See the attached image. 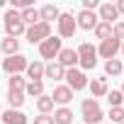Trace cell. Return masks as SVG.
I'll return each mask as SVG.
<instances>
[{
  "mask_svg": "<svg viewBox=\"0 0 124 124\" xmlns=\"http://www.w3.org/2000/svg\"><path fill=\"white\" fill-rule=\"evenodd\" d=\"M56 61H58L66 71H68V68H76V66H78V51H76V49H61V54L56 56Z\"/></svg>",
  "mask_w": 124,
  "mask_h": 124,
  "instance_id": "cell-12",
  "label": "cell"
},
{
  "mask_svg": "<svg viewBox=\"0 0 124 124\" xmlns=\"http://www.w3.org/2000/svg\"><path fill=\"white\" fill-rule=\"evenodd\" d=\"M3 20H5V32H8V37L17 39L20 34H24V32H27V24L22 22V15H20L17 10H8Z\"/></svg>",
  "mask_w": 124,
  "mask_h": 124,
  "instance_id": "cell-1",
  "label": "cell"
},
{
  "mask_svg": "<svg viewBox=\"0 0 124 124\" xmlns=\"http://www.w3.org/2000/svg\"><path fill=\"white\" fill-rule=\"evenodd\" d=\"M58 15H61V12H58V8L49 3V5H44V8L39 10V22H46V24H51L54 20H58Z\"/></svg>",
  "mask_w": 124,
  "mask_h": 124,
  "instance_id": "cell-17",
  "label": "cell"
},
{
  "mask_svg": "<svg viewBox=\"0 0 124 124\" xmlns=\"http://www.w3.org/2000/svg\"><path fill=\"white\" fill-rule=\"evenodd\" d=\"M95 8H100V3H97V0H83V10L95 12Z\"/></svg>",
  "mask_w": 124,
  "mask_h": 124,
  "instance_id": "cell-32",
  "label": "cell"
},
{
  "mask_svg": "<svg viewBox=\"0 0 124 124\" xmlns=\"http://www.w3.org/2000/svg\"><path fill=\"white\" fill-rule=\"evenodd\" d=\"M0 29H3V27H0Z\"/></svg>",
  "mask_w": 124,
  "mask_h": 124,
  "instance_id": "cell-38",
  "label": "cell"
},
{
  "mask_svg": "<svg viewBox=\"0 0 124 124\" xmlns=\"http://www.w3.org/2000/svg\"><path fill=\"white\" fill-rule=\"evenodd\" d=\"M105 73L107 76H119L122 73V61L119 58H109L107 63H105Z\"/></svg>",
  "mask_w": 124,
  "mask_h": 124,
  "instance_id": "cell-26",
  "label": "cell"
},
{
  "mask_svg": "<svg viewBox=\"0 0 124 124\" xmlns=\"http://www.w3.org/2000/svg\"><path fill=\"white\" fill-rule=\"evenodd\" d=\"M80 112H83V119H85V124H100L102 122V107H100V102L97 100H93V97H88V100H83L80 102Z\"/></svg>",
  "mask_w": 124,
  "mask_h": 124,
  "instance_id": "cell-3",
  "label": "cell"
},
{
  "mask_svg": "<svg viewBox=\"0 0 124 124\" xmlns=\"http://www.w3.org/2000/svg\"><path fill=\"white\" fill-rule=\"evenodd\" d=\"M66 80H68V88H71V90H83V88H88V76H85L80 68H68V71H66Z\"/></svg>",
  "mask_w": 124,
  "mask_h": 124,
  "instance_id": "cell-9",
  "label": "cell"
},
{
  "mask_svg": "<svg viewBox=\"0 0 124 124\" xmlns=\"http://www.w3.org/2000/svg\"><path fill=\"white\" fill-rule=\"evenodd\" d=\"M27 66H29V61L22 56V54H15V56H8L3 63H0V68H3L5 73H10V76H20L22 71H27Z\"/></svg>",
  "mask_w": 124,
  "mask_h": 124,
  "instance_id": "cell-4",
  "label": "cell"
},
{
  "mask_svg": "<svg viewBox=\"0 0 124 124\" xmlns=\"http://www.w3.org/2000/svg\"><path fill=\"white\" fill-rule=\"evenodd\" d=\"M54 124H73V109H68V107H58V109H54Z\"/></svg>",
  "mask_w": 124,
  "mask_h": 124,
  "instance_id": "cell-18",
  "label": "cell"
},
{
  "mask_svg": "<svg viewBox=\"0 0 124 124\" xmlns=\"http://www.w3.org/2000/svg\"><path fill=\"white\" fill-rule=\"evenodd\" d=\"M44 78H51V80H63L66 78V68L58 63V61H51V63L44 66Z\"/></svg>",
  "mask_w": 124,
  "mask_h": 124,
  "instance_id": "cell-13",
  "label": "cell"
},
{
  "mask_svg": "<svg viewBox=\"0 0 124 124\" xmlns=\"http://www.w3.org/2000/svg\"><path fill=\"white\" fill-rule=\"evenodd\" d=\"M88 88H90V93H93V100L105 97V95L109 93V88H107V80H105V78H93V80L88 83Z\"/></svg>",
  "mask_w": 124,
  "mask_h": 124,
  "instance_id": "cell-15",
  "label": "cell"
},
{
  "mask_svg": "<svg viewBox=\"0 0 124 124\" xmlns=\"http://www.w3.org/2000/svg\"><path fill=\"white\" fill-rule=\"evenodd\" d=\"M0 8H5V0H0Z\"/></svg>",
  "mask_w": 124,
  "mask_h": 124,
  "instance_id": "cell-34",
  "label": "cell"
},
{
  "mask_svg": "<svg viewBox=\"0 0 124 124\" xmlns=\"http://www.w3.org/2000/svg\"><path fill=\"white\" fill-rule=\"evenodd\" d=\"M51 100H54V105L66 107V105L73 100V90H71L68 85H58V88H54V93H51Z\"/></svg>",
  "mask_w": 124,
  "mask_h": 124,
  "instance_id": "cell-11",
  "label": "cell"
},
{
  "mask_svg": "<svg viewBox=\"0 0 124 124\" xmlns=\"http://www.w3.org/2000/svg\"><path fill=\"white\" fill-rule=\"evenodd\" d=\"M93 32H95V37H97L100 41H105V39L112 37V24H107V22H97V27H95Z\"/></svg>",
  "mask_w": 124,
  "mask_h": 124,
  "instance_id": "cell-25",
  "label": "cell"
},
{
  "mask_svg": "<svg viewBox=\"0 0 124 124\" xmlns=\"http://www.w3.org/2000/svg\"><path fill=\"white\" fill-rule=\"evenodd\" d=\"M27 78L29 80H41L44 78V63L41 61H34V63L27 66Z\"/></svg>",
  "mask_w": 124,
  "mask_h": 124,
  "instance_id": "cell-20",
  "label": "cell"
},
{
  "mask_svg": "<svg viewBox=\"0 0 124 124\" xmlns=\"http://www.w3.org/2000/svg\"><path fill=\"white\" fill-rule=\"evenodd\" d=\"M97 22H100V17L95 15V12H90V10H80L78 12V17H76V24L80 27V29H95L97 27Z\"/></svg>",
  "mask_w": 124,
  "mask_h": 124,
  "instance_id": "cell-10",
  "label": "cell"
},
{
  "mask_svg": "<svg viewBox=\"0 0 124 124\" xmlns=\"http://www.w3.org/2000/svg\"><path fill=\"white\" fill-rule=\"evenodd\" d=\"M76 51H78V63H80L83 71H93V68L97 66V49H95L93 44L83 41Z\"/></svg>",
  "mask_w": 124,
  "mask_h": 124,
  "instance_id": "cell-2",
  "label": "cell"
},
{
  "mask_svg": "<svg viewBox=\"0 0 124 124\" xmlns=\"http://www.w3.org/2000/svg\"><path fill=\"white\" fill-rule=\"evenodd\" d=\"M0 117H3V124H27V117L20 109H5L0 112Z\"/></svg>",
  "mask_w": 124,
  "mask_h": 124,
  "instance_id": "cell-16",
  "label": "cell"
},
{
  "mask_svg": "<svg viewBox=\"0 0 124 124\" xmlns=\"http://www.w3.org/2000/svg\"><path fill=\"white\" fill-rule=\"evenodd\" d=\"M109 119L117 122V124H122L124 122V107H109Z\"/></svg>",
  "mask_w": 124,
  "mask_h": 124,
  "instance_id": "cell-29",
  "label": "cell"
},
{
  "mask_svg": "<svg viewBox=\"0 0 124 124\" xmlns=\"http://www.w3.org/2000/svg\"><path fill=\"white\" fill-rule=\"evenodd\" d=\"M24 34H27V41H29V44H41L44 39L51 37V24H46V22H37V24L27 27Z\"/></svg>",
  "mask_w": 124,
  "mask_h": 124,
  "instance_id": "cell-6",
  "label": "cell"
},
{
  "mask_svg": "<svg viewBox=\"0 0 124 124\" xmlns=\"http://www.w3.org/2000/svg\"><path fill=\"white\" fill-rule=\"evenodd\" d=\"M119 49H122V41H117L114 37H109V39H105V41H100V46H97V56H102V58H114L117 54H119Z\"/></svg>",
  "mask_w": 124,
  "mask_h": 124,
  "instance_id": "cell-8",
  "label": "cell"
},
{
  "mask_svg": "<svg viewBox=\"0 0 124 124\" xmlns=\"http://www.w3.org/2000/svg\"><path fill=\"white\" fill-rule=\"evenodd\" d=\"M122 124H124V122H122Z\"/></svg>",
  "mask_w": 124,
  "mask_h": 124,
  "instance_id": "cell-40",
  "label": "cell"
},
{
  "mask_svg": "<svg viewBox=\"0 0 124 124\" xmlns=\"http://www.w3.org/2000/svg\"><path fill=\"white\" fill-rule=\"evenodd\" d=\"M112 37L117 41H124V22H114L112 24Z\"/></svg>",
  "mask_w": 124,
  "mask_h": 124,
  "instance_id": "cell-30",
  "label": "cell"
},
{
  "mask_svg": "<svg viewBox=\"0 0 124 124\" xmlns=\"http://www.w3.org/2000/svg\"><path fill=\"white\" fill-rule=\"evenodd\" d=\"M105 97H107L109 107H122V102H124V95H122V90H112V93H107Z\"/></svg>",
  "mask_w": 124,
  "mask_h": 124,
  "instance_id": "cell-28",
  "label": "cell"
},
{
  "mask_svg": "<svg viewBox=\"0 0 124 124\" xmlns=\"http://www.w3.org/2000/svg\"><path fill=\"white\" fill-rule=\"evenodd\" d=\"M56 24H58V39H71V37L76 34V29H78L76 17H73L71 12H61L58 20H56Z\"/></svg>",
  "mask_w": 124,
  "mask_h": 124,
  "instance_id": "cell-5",
  "label": "cell"
},
{
  "mask_svg": "<svg viewBox=\"0 0 124 124\" xmlns=\"http://www.w3.org/2000/svg\"><path fill=\"white\" fill-rule=\"evenodd\" d=\"M24 93H27L29 97H41V95H44V83H41V80H29L27 88H24Z\"/></svg>",
  "mask_w": 124,
  "mask_h": 124,
  "instance_id": "cell-23",
  "label": "cell"
},
{
  "mask_svg": "<svg viewBox=\"0 0 124 124\" xmlns=\"http://www.w3.org/2000/svg\"><path fill=\"white\" fill-rule=\"evenodd\" d=\"M8 88H10V90H20V93H24V88H27V80H24L22 76H10V80H8Z\"/></svg>",
  "mask_w": 124,
  "mask_h": 124,
  "instance_id": "cell-27",
  "label": "cell"
},
{
  "mask_svg": "<svg viewBox=\"0 0 124 124\" xmlns=\"http://www.w3.org/2000/svg\"><path fill=\"white\" fill-rule=\"evenodd\" d=\"M61 41L63 39H58V37H49V39H44L41 44H39V54H41V58H49V61H54L58 54H61Z\"/></svg>",
  "mask_w": 124,
  "mask_h": 124,
  "instance_id": "cell-7",
  "label": "cell"
},
{
  "mask_svg": "<svg viewBox=\"0 0 124 124\" xmlns=\"http://www.w3.org/2000/svg\"><path fill=\"white\" fill-rule=\"evenodd\" d=\"M114 8H117V12H119V15H124V0H119Z\"/></svg>",
  "mask_w": 124,
  "mask_h": 124,
  "instance_id": "cell-33",
  "label": "cell"
},
{
  "mask_svg": "<svg viewBox=\"0 0 124 124\" xmlns=\"http://www.w3.org/2000/svg\"><path fill=\"white\" fill-rule=\"evenodd\" d=\"M8 102H10V109H20V107L24 105V93L10 90V93H8Z\"/></svg>",
  "mask_w": 124,
  "mask_h": 124,
  "instance_id": "cell-24",
  "label": "cell"
},
{
  "mask_svg": "<svg viewBox=\"0 0 124 124\" xmlns=\"http://www.w3.org/2000/svg\"><path fill=\"white\" fill-rule=\"evenodd\" d=\"M37 109H39V114H51V112H54V100H51V95L37 97Z\"/></svg>",
  "mask_w": 124,
  "mask_h": 124,
  "instance_id": "cell-21",
  "label": "cell"
},
{
  "mask_svg": "<svg viewBox=\"0 0 124 124\" xmlns=\"http://www.w3.org/2000/svg\"><path fill=\"white\" fill-rule=\"evenodd\" d=\"M122 95H124V83H122Z\"/></svg>",
  "mask_w": 124,
  "mask_h": 124,
  "instance_id": "cell-36",
  "label": "cell"
},
{
  "mask_svg": "<svg viewBox=\"0 0 124 124\" xmlns=\"http://www.w3.org/2000/svg\"><path fill=\"white\" fill-rule=\"evenodd\" d=\"M34 124H54V117L51 114H39V117H34Z\"/></svg>",
  "mask_w": 124,
  "mask_h": 124,
  "instance_id": "cell-31",
  "label": "cell"
},
{
  "mask_svg": "<svg viewBox=\"0 0 124 124\" xmlns=\"http://www.w3.org/2000/svg\"><path fill=\"white\" fill-rule=\"evenodd\" d=\"M0 71H3V68H0Z\"/></svg>",
  "mask_w": 124,
  "mask_h": 124,
  "instance_id": "cell-39",
  "label": "cell"
},
{
  "mask_svg": "<svg viewBox=\"0 0 124 124\" xmlns=\"http://www.w3.org/2000/svg\"><path fill=\"white\" fill-rule=\"evenodd\" d=\"M20 15H22V22H24L27 27H32V24H37V22H39V10H37L34 5H32V8H27V10H22Z\"/></svg>",
  "mask_w": 124,
  "mask_h": 124,
  "instance_id": "cell-22",
  "label": "cell"
},
{
  "mask_svg": "<svg viewBox=\"0 0 124 124\" xmlns=\"http://www.w3.org/2000/svg\"><path fill=\"white\" fill-rule=\"evenodd\" d=\"M100 22H107V24H112L114 20H119V12H117V8L112 5V3H102L100 5Z\"/></svg>",
  "mask_w": 124,
  "mask_h": 124,
  "instance_id": "cell-14",
  "label": "cell"
},
{
  "mask_svg": "<svg viewBox=\"0 0 124 124\" xmlns=\"http://www.w3.org/2000/svg\"><path fill=\"white\" fill-rule=\"evenodd\" d=\"M119 51H122V54H124V41H122V49H119Z\"/></svg>",
  "mask_w": 124,
  "mask_h": 124,
  "instance_id": "cell-35",
  "label": "cell"
},
{
  "mask_svg": "<svg viewBox=\"0 0 124 124\" xmlns=\"http://www.w3.org/2000/svg\"><path fill=\"white\" fill-rule=\"evenodd\" d=\"M122 73H124V63H122Z\"/></svg>",
  "mask_w": 124,
  "mask_h": 124,
  "instance_id": "cell-37",
  "label": "cell"
},
{
  "mask_svg": "<svg viewBox=\"0 0 124 124\" xmlns=\"http://www.w3.org/2000/svg\"><path fill=\"white\" fill-rule=\"evenodd\" d=\"M0 49H3V54H8V56H15V54H20V39L5 37L0 41Z\"/></svg>",
  "mask_w": 124,
  "mask_h": 124,
  "instance_id": "cell-19",
  "label": "cell"
}]
</instances>
